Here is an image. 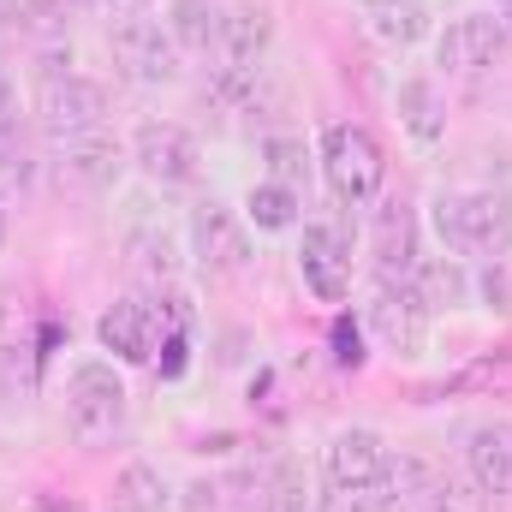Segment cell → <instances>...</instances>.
<instances>
[{
  "instance_id": "21",
  "label": "cell",
  "mask_w": 512,
  "mask_h": 512,
  "mask_svg": "<svg viewBox=\"0 0 512 512\" xmlns=\"http://www.w3.org/2000/svg\"><path fill=\"white\" fill-rule=\"evenodd\" d=\"M167 36L179 54H209L221 36V6L215 0H167Z\"/></svg>"
},
{
  "instance_id": "17",
  "label": "cell",
  "mask_w": 512,
  "mask_h": 512,
  "mask_svg": "<svg viewBox=\"0 0 512 512\" xmlns=\"http://www.w3.org/2000/svg\"><path fill=\"white\" fill-rule=\"evenodd\" d=\"M370 251H376L382 280H411V268H417V215H411L405 203H382V209H376Z\"/></svg>"
},
{
  "instance_id": "13",
  "label": "cell",
  "mask_w": 512,
  "mask_h": 512,
  "mask_svg": "<svg viewBox=\"0 0 512 512\" xmlns=\"http://www.w3.org/2000/svg\"><path fill=\"white\" fill-rule=\"evenodd\" d=\"M387 441L376 429H340L328 441V483L334 489H364V483H382L387 477Z\"/></svg>"
},
{
  "instance_id": "14",
  "label": "cell",
  "mask_w": 512,
  "mask_h": 512,
  "mask_svg": "<svg viewBox=\"0 0 512 512\" xmlns=\"http://www.w3.org/2000/svg\"><path fill=\"white\" fill-rule=\"evenodd\" d=\"M126 167V149L102 131H84V137H66L60 143V179H72L78 191H108Z\"/></svg>"
},
{
  "instance_id": "10",
  "label": "cell",
  "mask_w": 512,
  "mask_h": 512,
  "mask_svg": "<svg viewBox=\"0 0 512 512\" xmlns=\"http://www.w3.org/2000/svg\"><path fill=\"white\" fill-rule=\"evenodd\" d=\"M96 340H102V352H114L120 364H149L155 346L167 340V322H161L155 304H143V298H120V304L102 310Z\"/></svg>"
},
{
  "instance_id": "37",
  "label": "cell",
  "mask_w": 512,
  "mask_h": 512,
  "mask_svg": "<svg viewBox=\"0 0 512 512\" xmlns=\"http://www.w3.org/2000/svg\"><path fill=\"white\" fill-rule=\"evenodd\" d=\"M0 245H6V203H0Z\"/></svg>"
},
{
  "instance_id": "16",
  "label": "cell",
  "mask_w": 512,
  "mask_h": 512,
  "mask_svg": "<svg viewBox=\"0 0 512 512\" xmlns=\"http://www.w3.org/2000/svg\"><path fill=\"white\" fill-rule=\"evenodd\" d=\"M465 471L483 495H512V423H483L465 441Z\"/></svg>"
},
{
  "instance_id": "2",
  "label": "cell",
  "mask_w": 512,
  "mask_h": 512,
  "mask_svg": "<svg viewBox=\"0 0 512 512\" xmlns=\"http://www.w3.org/2000/svg\"><path fill=\"white\" fill-rule=\"evenodd\" d=\"M66 423H72L78 447H90V453L108 447L126 429V382H120L114 364L90 358V364L72 370V382H66Z\"/></svg>"
},
{
  "instance_id": "8",
  "label": "cell",
  "mask_w": 512,
  "mask_h": 512,
  "mask_svg": "<svg viewBox=\"0 0 512 512\" xmlns=\"http://www.w3.org/2000/svg\"><path fill=\"white\" fill-rule=\"evenodd\" d=\"M191 251L203 262V274H221V280H239L251 268V233L233 209L221 203H197L191 215Z\"/></svg>"
},
{
  "instance_id": "7",
  "label": "cell",
  "mask_w": 512,
  "mask_h": 512,
  "mask_svg": "<svg viewBox=\"0 0 512 512\" xmlns=\"http://www.w3.org/2000/svg\"><path fill=\"white\" fill-rule=\"evenodd\" d=\"M131 161L155 179V185H191L203 173V149L197 137L173 120H143L137 137H131Z\"/></svg>"
},
{
  "instance_id": "3",
  "label": "cell",
  "mask_w": 512,
  "mask_h": 512,
  "mask_svg": "<svg viewBox=\"0 0 512 512\" xmlns=\"http://www.w3.org/2000/svg\"><path fill=\"white\" fill-rule=\"evenodd\" d=\"M322 173H328V191L358 209V203H376L387 179V155L376 143V131L364 126H328L322 131Z\"/></svg>"
},
{
  "instance_id": "19",
  "label": "cell",
  "mask_w": 512,
  "mask_h": 512,
  "mask_svg": "<svg viewBox=\"0 0 512 512\" xmlns=\"http://www.w3.org/2000/svg\"><path fill=\"white\" fill-rule=\"evenodd\" d=\"M126 256H131V274L143 280V286H173V274H179V245H173V233L167 227H137L126 239Z\"/></svg>"
},
{
  "instance_id": "32",
  "label": "cell",
  "mask_w": 512,
  "mask_h": 512,
  "mask_svg": "<svg viewBox=\"0 0 512 512\" xmlns=\"http://www.w3.org/2000/svg\"><path fill=\"white\" fill-rule=\"evenodd\" d=\"M18 12H24V0H0V30H12V24H18Z\"/></svg>"
},
{
  "instance_id": "24",
  "label": "cell",
  "mask_w": 512,
  "mask_h": 512,
  "mask_svg": "<svg viewBox=\"0 0 512 512\" xmlns=\"http://www.w3.org/2000/svg\"><path fill=\"white\" fill-rule=\"evenodd\" d=\"M245 215H251L262 233H286V227H298V191L262 179V185H251V197H245Z\"/></svg>"
},
{
  "instance_id": "15",
  "label": "cell",
  "mask_w": 512,
  "mask_h": 512,
  "mask_svg": "<svg viewBox=\"0 0 512 512\" xmlns=\"http://www.w3.org/2000/svg\"><path fill=\"white\" fill-rule=\"evenodd\" d=\"M268 42H274V12H268L262 0H245V6L221 12V36H215V48H221V60H227L233 72H251L256 60L268 54Z\"/></svg>"
},
{
  "instance_id": "28",
  "label": "cell",
  "mask_w": 512,
  "mask_h": 512,
  "mask_svg": "<svg viewBox=\"0 0 512 512\" xmlns=\"http://www.w3.org/2000/svg\"><path fill=\"white\" fill-rule=\"evenodd\" d=\"M334 358H340L346 370H358V364H364V340H358V328H352L346 316L334 322Z\"/></svg>"
},
{
  "instance_id": "36",
  "label": "cell",
  "mask_w": 512,
  "mask_h": 512,
  "mask_svg": "<svg viewBox=\"0 0 512 512\" xmlns=\"http://www.w3.org/2000/svg\"><path fill=\"white\" fill-rule=\"evenodd\" d=\"M42 512H78V507H54V501H42Z\"/></svg>"
},
{
  "instance_id": "5",
  "label": "cell",
  "mask_w": 512,
  "mask_h": 512,
  "mask_svg": "<svg viewBox=\"0 0 512 512\" xmlns=\"http://www.w3.org/2000/svg\"><path fill=\"white\" fill-rule=\"evenodd\" d=\"M387 477L405 489L411 512H501L495 495H483L471 477H447L429 459H399V465H387Z\"/></svg>"
},
{
  "instance_id": "30",
  "label": "cell",
  "mask_w": 512,
  "mask_h": 512,
  "mask_svg": "<svg viewBox=\"0 0 512 512\" xmlns=\"http://www.w3.org/2000/svg\"><path fill=\"white\" fill-rule=\"evenodd\" d=\"M102 12H108V24H126V18H143V6L149 0H96Z\"/></svg>"
},
{
  "instance_id": "23",
  "label": "cell",
  "mask_w": 512,
  "mask_h": 512,
  "mask_svg": "<svg viewBox=\"0 0 512 512\" xmlns=\"http://www.w3.org/2000/svg\"><path fill=\"white\" fill-rule=\"evenodd\" d=\"M411 286H417V298H423L429 310H459V304H471V280H465V268H459L453 256L417 262V268H411Z\"/></svg>"
},
{
  "instance_id": "1",
  "label": "cell",
  "mask_w": 512,
  "mask_h": 512,
  "mask_svg": "<svg viewBox=\"0 0 512 512\" xmlns=\"http://www.w3.org/2000/svg\"><path fill=\"white\" fill-rule=\"evenodd\" d=\"M435 233L447 251L501 262L512 251V197L507 191H441L435 197Z\"/></svg>"
},
{
  "instance_id": "9",
  "label": "cell",
  "mask_w": 512,
  "mask_h": 512,
  "mask_svg": "<svg viewBox=\"0 0 512 512\" xmlns=\"http://www.w3.org/2000/svg\"><path fill=\"white\" fill-rule=\"evenodd\" d=\"M370 328H376V340H382L387 352L417 358L423 340H429V304L417 298L411 280H382L376 298H370Z\"/></svg>"
},
{
  "instance_id": "29",
  "label": "cell",
  "mask_w": 512,
  "mask_h": 512,
  "mask_svg": "<svg viewBox=\"0 0 512 512\" xmlns=\"http://www.w3.org/2000/svg\"><path fill=\"white\" fill-rule=\"evenodd\" d=\"M72 6H78V0H24V18H36V24H60Z\"/></svg>"
},
{
  "instance_id": "35",
  "label": "cell",
  "mask_w": 512,
  "mask_h": 512,
  "mask_svg": "<svg viewBox=\"0 0 512 512\" xmlns=\"http://www.w3.org/2000/svg\"><path fill=\"white\" fill-rule=\"evenodd\" d=\"M501 24L512 30V0H501Z\"/></svg>"
},
{
  "instance_id": "25",
  "label": "cell",
  "mask_w": 512,
  "mask_h": 512,
  "mask_svg": "<svg viewBox=\"0 0 512 512\" xmlns=\"http://www.w3.org/2000/svg\"><path fill=\"white\" fill-rule=\"evenodd\" d=\"M262 512H316V501H310V471L298 459H280L274 465V477L262 489Z\"/></svg>"
},
{
  "instance_id": "33",
  "label": "cell",
  "mask_w": 512,
  "mask_h": 512,
  "mask_svg": "<svg viewBox=\"0 0 512 512\" xmlns=\"http://www.w3.org/2000/svg\"><path fill=\"white\" fill-rule=\"evenodd\" d=\"M12 114V78H6V66H0V120Z\"/></svg>"
},
{
  "instance_id": "20",
  "label": "cell",
  "mask_w": 512,
  "mask_h": 512,
  "mask_svg": "<svg viewBox=\"0 0 512 512\" xmlns=\"http://www.w3.org/2000/svg\"><path fill=\"white\" fill-rule=\"evenodd\" d=\"M399 120L417 143H441L447 137V102L435 90V78H405L399 84Z\"/></svg>"
},
{
  "instance_id": "31",
  "label": "cell",
  "mask_w": 512,
  "mask_h": 512,
  "mask_svg": "<svg viewBox=\"0 0 512 512\" xmlns=\"http://www.w3.org/2000/svg\"><path fill=\"white\" fill-rule=\"evenodd\" d=\"M185 512H215V483H191L185 489Z\"/></svg>"
},
{
  "instance_id": "11",
  "label": "cell",
  "mask_w": 512,
  "mask_h": 512,
  "mask_svg": "<svg viewBox=\"0 0 512 512\" xmlns=\"http://www.w3.org/2000/svg\"><path fill=\"white\" fill-rule=\"evenodd\" d=\"M507 48H512L507 24H501L495 12H471V18H453V24L441 30L435 60H441L447 72H483V66H495Z\"/></svg>"
},
{
  "instance_id": "27",
  "label": "cell",
  "mask_w": 512,
  "mask_h": 512,
  "mask_svg": "<svg viewBox=\"0 0 512 512\" xmlns=\"http://www.w3.org/2000/svg\"><path fill=\"white\" fill-rule=\"evenodd\" d=\"M334 512H411V501L393 477H382V483H364V489H340Z\"/></svg>"
},
{
  "instance_id": "12",
  "label": "cell",
  "mask_w": 512,
  "mask_h": 512,
  "mask_svg": "<svg viewBox=\"0 0 512 512\" xmlns=\"http://www.w3.org/2000/svg\"><path fill=\"white\" fill-rule=\"evenodd\" d=\"M298 268H304V286L322 298V304H340L352 292V251L334 227H304V245H298Z\"/></svg>"
},
{
  "instance_id": "6",
  "label": "cell",
  "mask_w": 512,
  "mask_h": 512,
  "mask_svg": "<svg viewBox=\"0 0 512 512\" xmlns=\"http://www.w3.org/2000/svg\"><path fill=\"white\" fill-rule=\"evenodd\" d=\"M114 60L131 84L155 90V84H173L179 78V42L167 36L161 18H126L114 24Z\"/></svg>"
},
{
  "instance_id": "26",
  "label": "cell",
  "mask_w": 512,
  "mask_h": 512,
  "mask_svg": "<svg viewBox=\"0 0 512 512\" xmlns=\"http://www.w3.org/2000/svg\"><path fill=\"white\" fill-rule=\"evenodd\" d=\"M262 155H268V179H274V185H292V191H298V185L310 179V155H304L298 137H268Z\"/></svg>"
},
{
  "instance_id": "22",
  "label": "cell",
  "mask_w": 512,
  "mask_h": 512,
  "mask_svg": "<svg viewBox=\"0 0 512 512\" xmlns=\"http://www.w3.org/2000/svg\"><path fill=\"white\" fill-rule=\"evenodd\" d=\"M167 501H173L167 477L155 465H143V459H131L114 477V489H108V512H167Z\"/></svg>"
},
{
  "instance_id": "18",
  "label": "cell",
  "mask_w": 512,
  "mask_h": 512,
  "mask_svg": "<svg viewBox=\"0 0 512 512\" xmlns=\"http://www.w3.org/2000/svg\"><path fill=\"white\" fill-rule=\"evenodd\" d=\"M364 30L387 48H411L429 30V6L423 0H364Z\"/></svg>"
},
{
  "instance_id": "4",
  "label": "cell",
  "mask_w": 512,
  "mask_h": 512,
  "mask_svg": "<svg viewBox=\"0 0 512 512\" xmlns=\"http://www.w3.org/2000/svg\"><path fill=\"white\" fill-rule=\"evenodd\" d=\"M102 120H108V90L96 78L66 72V78H48L36 90V126L48 131L54 143L84 137V131H102Z\"/></svg>"
},
{
  "instance_id": "34",
  "label": "cell",
  "mask_w": 512,
  "mask_h": 512,
  "mask_svg": "<svg viewBox=\"0 0 512 512\" xmlns=\"http://www.w3.org/2000/svg\"><path fill=\"white\" fill-rule=\"evenodd\" d=\"M6 316H12V298H6V286H0V328H6Z\"/></svg>"
}]
</instances>
